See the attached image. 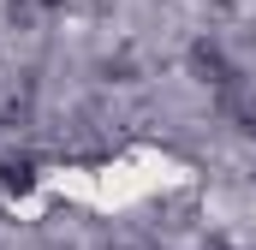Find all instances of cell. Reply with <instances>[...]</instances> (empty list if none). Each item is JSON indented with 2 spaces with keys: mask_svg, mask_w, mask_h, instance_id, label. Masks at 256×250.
Returning a JSON list of instances; mask_svg holds the SVG:
<instances>
[{
  "mask_svg": "<svg viewBox=\"0 0 256 250\" xmlns=\"http://www.w3.org/2000/svg\"><path fill=\"white\" fill-rule=\"evenodd\" d=\"M0 185L12 190V196H24V190L36 185V161H6L0 167Z\"/></svg>",
  "mask_w": 256,
  "mask_h": 250,
  "instance_id": "1",
  "label": "cell"
},
{
  "mask_svg": "<svg viewBox=\"0 0 256 250\" xmlns=\"http://www.w3.org/2000/svg\"><path fill=\"white\" fill-rule=\"evenodd\" d=\"M42 6H48V12H54V6H66V0H42Z\"/></svg>",
  "mask_w": 256,
  "mask_h": 250,
  "instance_id": "2",
  "label": "cell"
}]
</instances>
